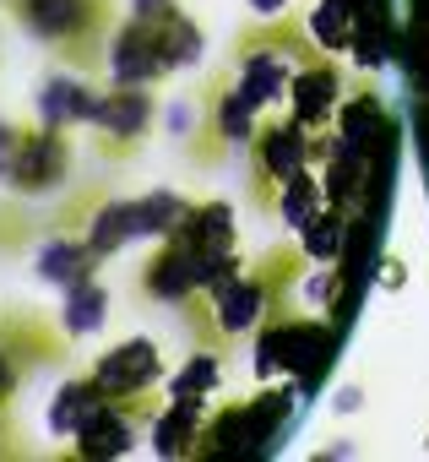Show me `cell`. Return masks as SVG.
Segmentation results:
<instances>
[{
  "label": "cell",
  "instance_id": "cell-1",
  "mask_svg": "<svg viewBox=\"0 0 429 462\" xmlns=\"http://www.w3.org/2000/svg\"><path fill=\"white\" fill-rule=\"evenodd\" d=\"M28 39L55 50L77 71H98L114 44V0H6Z\"/></svg>",
  "mask_w": 429,
  "mask_h": 462
},
{
  "label": "cell",
  "instance_id": "cell-7",
  "mask_svg": "<svg viewBox=\"0 0 429 462\" xmlns=\"http://www.w3.org/2000/svg\"><path fill=\"white\" fill-rule=\"evenodd\" d=\"M104 104V93H93L87 82H66V77H50L39 88V115L50 125H77V120H93Z\"/></svg>",
  "mask_w": 429,
  "mask_h": 462
},
{
  "label": "cell",
  "instance_id": "cell-8",
  "mask_svg": "<svg viewBox=\"0 0 429 462\" xmlns=\"http://www.w3.org/2000/svg\"><path fill=\"white\" fill-rule=\"evenodd\" d=\"M17 142H23V125H17V120H0V174H6V163H12V152H17Z\"/></svg>",
  "mask_w": 429,
  "mask_h": 462
},
{
  "label": "cell",
  "instance_id": "cell-5",
  "mask_svg": "<svg viewBox=\"0 0 429 462\" xmlns=\"http://www.w3.org/2000/svg\"><path fill=\"white\" fill-rule=\"evenodd\" d=\"M93 131H98L93 147H98L109 163L131 158V152L141 147V136L152 131V93H147V82H120V88H109L104 104H98V115H93Z\"/></svg>",
  "mask_w": 429,
  "mask_h": 462
},
{
  "label": "cell",
  "instance_id": "cell-4",
  "mask_svg": "<svg viewBox=\"0 0 429 462\" xmlns=\"http://www.w3.org/2000/svg\"><path fill=\"white\" fill-rule=\"evenodd\" d=\"M71 174V142H66V125H23V142H17V152H12V163H6V180L12 190H23V196H44V190H55L60 180Z\"/></svg>",
  "mask_w": 429,
  "mask_h": 462
},
{
  "label": "cell",
  "instance_id": "cell-9",
  "mask_svg": "<svg viewBox=\"0 0 429 462\" xmlns=\"http://www.w3.org/2000/svg\"><path fill=\"white\" fill-rule=\"evenodd\" d=\"M12 435V424H6V408H0V440H6Z\"/></svg>",
  "mask_w": 429,
  "mask_h": 462
},
{
  "label": "cell",
  "instance_id": "cell-3",
  "mask_svg": "<svg viewBox=\"0 0 429 462\" xmlns=\"http://www.w3.org/2000/svg\"><path fill=\"white\" fill-rule=\"evenodd\" d=\"M55 359H66V337L44 316H28V310L0 316V408L28 381V370L55 365Z\"/></svg>",
  "mask_w": 429,
  "mask_h": 462
},
{
  "label": "cell",
  "instance_id": "cell-2",
  "mask_svg": "<svg viewBox=\"0 0 429 462\" xmlns=\"http://www.w3.org/2000/svg\"><path fill=\"white\" fill-rule=\"evenodd\" d=\"M196 44H201L196 28L174 12V0H169V6H141L131 17V28L114 33L109 60H114V77L120 82H152V77L185 66L196 55Z\"/></svg>",
  "mask_w": 429,
  "mask_h": 462
},
{
  "label": "cell",
  "instance_id": "cell-6",
  "mask_svg": "<svg viewBox=\"0 0 429 462\" xmlns=\"http://www.w3.org/2000/svg\"><path fill=\"white\" fill-rule=\"evenodd\" d=\"M98 262H104V251L87 240V235H77V228H55L50 235V245L39 251V278L44 283H55V289H82V283H93V273H98Z\"/></svg>",
  "mask_w": 429,
  "mask_h": 462
}]
</instances>
